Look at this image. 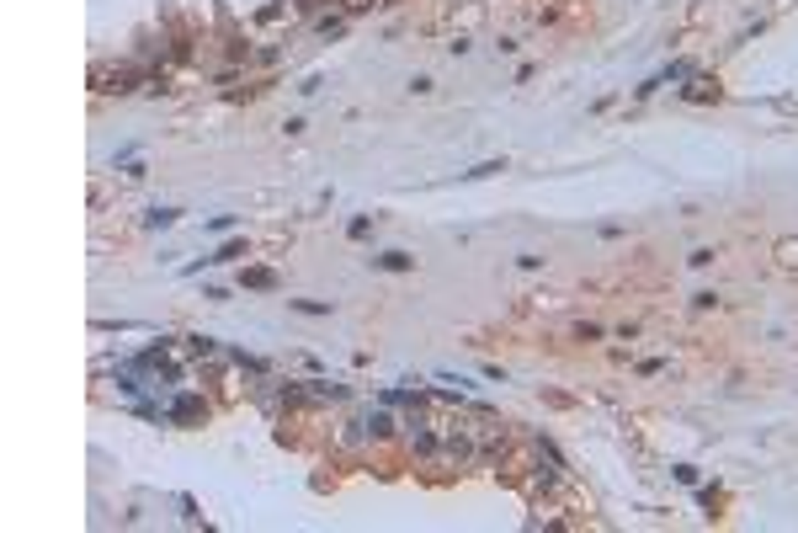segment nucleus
I'll use <instances>...</instances> for the list:
<instances>
[{"label": "nucleus", "mask_w": 798, "mask_h": 533, "mask_svg": "<svg viewBox=\"0 0 798 533\" xmlns=\"http://www.w3.org/2000/svg\"><path fill=\"white\" fill-rule=\"evenodd\" d=\"M378 266H389V272H410L416 262H410L405 251H389V256H378Z\"/></svg>", "instance_id": "2"}, {"label": "nucleus", "mask_w": 798, "mask_h": 533, "mask_svg": "<svg viewBox=\"0 0 798 533\" xmlns=\"http://www.w3.org/2000/svg\"><path fill=\"white\" fill-rule=\"evenodd\" d=\"M495 171H506V160H484V165H474L468 176H474V182H479V176H495Z\"/></svg>", "instance_id": "3"}, {"label": "nucleus", "mask_w": 798, "mask_h": 533, "mask_svg": "<svg viewBox=\"0 0 798 533\" xmlns=\"http://www.w3.org/2000/svg\"><path fill=\"white\" fill-rule=\"evenodd\" d=\"M239 283L245 288H277V272L272 266H250V272H239Z\"/></svg>", "instance_id": "1"}]
</instances>
